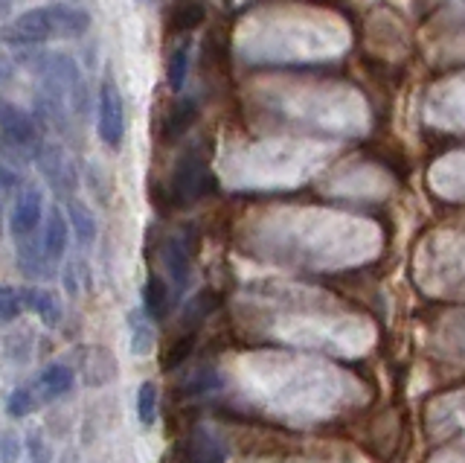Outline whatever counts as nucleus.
Listing matches in <instances>:
<instances>
[{"instance_id": "f257e3e1", "label": "nucleus", "mask_w": 465, "mask_h": 463, "mask_svg": "<svg viewBox=\"0 0 465 463\" xmlns=\"http://www.w3.org/2000/svg\"><path fill=\"white\" fill-rule=\"evenodd\" d=\"M91 30V15L79 6H41L29 9L24 15L6 24L4 41L9 47H33L47 45V41H64V38H82Z\"/></svg>"}, {"instance_id": "f03ea898", "label": "nucleus", "mask_w": 465, "mask_h": 463, "mask_svg": "<svg viewBox=\"0 0 465 463\" xmlns=\"http://www.w3.org/2000/svg\"><path fill=\"white\" fill-rule=\"evenodd\" d=\"M0 132H4V146L9 157H18L21 164L35 161L38 149L44 143L38 140V128L29 114H24L18 106L4 103L0 106Z\"/></svg>"}, {"instance_id": "7ed1b4c3", "label": "nucleus", "mask_w": 465, "mask_h": 463, "mask_svg": "<svg viewBox=\"0 0 465 463\" xmlns=\"http://www.w3.org/2000/svg\"><path fill=\"white\" fill-rule=\"evenodd\" d=\"M210 186V166L207 157L201 155V149H189L178 157L169 181V196L178 207H186L198 201Z\"/></svg>"}, {"instance_id": "20e7f679", "label": "nucleus", "mask_w": 465, "mask_h": 463, "mask_svg": "<svg viewBox=\"0 0 465 463\" xmlns=\"http://www.w3.org/2000/svg\"><path fill=\"white\" fill-rule=\"evenodd\" d=\"M99 137L105 146L120 149V143L125 137V108H123V94L116 88L114 79H105L99 88Z\"/></svg>"}, {"instance_id": "39448f33", "label": "nucleus", "mask_w": 465, "mask_h": 463, "mask_svg": "<svg viewBox=\"0 0 465 463\" xmlns=\"http://www.w3.org/2000/svg\"><path fill=\"white\" fill-rule=\"evenodd\" d=\"M44 219V196L35 184H21L18 196L12 201L9 210V234L18 239H29L35 237V230Z\"/></svg>"}, {"instance_id": "423d86ee", "label": "nucleus", "mask_w": 465, "mask_h": 463, "mask_svg": "<svg viewBox=\"0 0 465 463\" xmlns=\"http://www.w3.org/2000/svg\"><path fill=\"white\" fill-rule=\"evenodd\" d=\"M35 161L41 166V176L47 178V184L58 196H70L73 193V186H76V172H73L70 157L62 149L53 146V143H44V146L38 149Z\"/></svg>"}, {"instance_id": "0eeeda50", "label": "nucleus", "mask_w": 465, "mask_h": 463, "mask_svg": "<svg viewBox=\"0 0 465 463\" xmlns=\"http://www.w3.org/2000/svg\"><path fill=\"white\" fill-rule=\"evenodd\" d=\"M163 263L174 283V292H183L189 283V268H193V239H186V234L169 237L163 248Z\"/></svg>"}, {"instance_id": "6e6552de", "label": "nucleus", "mask_w": 465, "mask_h": 463, "mask_svg": "<svg viewBox=\"0 0 465 463\" xmlns=\"http://www.w3.org/2000/svg\"><path fill=\"white\" fill-rule=\"evenodd\" d=\"M67 239H70L67 219L62 216V210L53 207L47 213V225H44V234H41V245H44V257H47V263H58V259L64 257Z\"/></svg>"}, {"instance_id": "1a4fd4ad", "label": "nucleus", "mask_w": 465, "mask_h": 463, "mask_svg": "<svg viewBox=\"0 0 465 463\" xmlns=\"http://www.w3.org/2000/svg\"><path fill=\"white\" fill-rule=\"evenodd\" d=\"M195 117H198V103H195V99L193 96L178 99V103L169 108L166 120H163V140L166 143L181 140L189 132V126L195 123Z\"/></svg>"}, {"instance_id": "9d476101", "label": "nucleus", "mask_w": 465, "mask_h": 463, "mask_svg": "<svg viewBox=\"0 0 465 463\" xmlns=\"http://www.w3.org/2000/svg\"><path fill=\"white\" fill-rule=\"evenodd\" d=\"M21 303H24V309L35 312L41 317L44 327L55 329L62 324V307H58L55 295L44 292V288H21Z\"/></svg>"}, {"instance_id": "9b49d317", "label": "nucleus", "mask_w": 465, "mask_h": 463, "mask_svg": "<svg viewBox=\"0 0 465 463\" xmlns=\"http://www.w3.org/2000/svg\"><path fill=\"white\" fill-rule=\"evenodd\" d=\"M154 317L145 312V309H131L128 312V329H131V353L145 358L154 350V327H152Z\"/></svg>"}, {"instance_id": "f8f14e48", "label": "nucleus", "mask_w": 465, "mask_h": 463, "mask_svg": "<svg viewBox=\"0 0 465 463\" xmlns=\"http://www.w3.org/2000/svg\"><path fill=\"white\" fill-rule=\"evenodd\" d=\"M38 388H41V394H44V402H53L58 397H64L70 394V388H73V373L70 367L64 365H50L47 370H44L38 376Z\"/></svg>"}, {"instance_id": "ddd939ff", "label": "nucleus", "mask_w": 465, "mask_h": 463, "mask_svg": "<svg viewBox=\"0 0 465 463\" xmlns=\"http://www.w3.org/2000/svg\"><path fill=\"white\" fill-rule=\"evenodd\" d=\"M41 402H44V394H41L38 382L21 385V388H15L12 394L6 397V414L15 417V419H21L26 414H33Z\"/></svg>"}, {"instance_id": "4468645a", "label": "nucleus", "mask_w": 465, "mask_h": 463, "mask_svg": "<svg viewBox=\"0 0 465 463\" xmlns=\"http://www.w3.org/2000/svg\"><path fill=\"white\" fill-rule=\"evenodd\" d=\"M67 216H70V227H73V234H76L79 245H91L96 239V219H94V213L87 210L82 201H67Z\"/></svg>"}, {"instance_id": "2eb2a0df", "label": "nucleus", "mask_w": 465, "mask_h": 463, "mask_svg": "<svg viewBox=\"0 0 465 463\" xmlns=\"http://www.w3.org/2000/svg\"><path fill=\"white\" fill-rule=\"evenodd\" d=\"M189 463H224V446L213 431H198L193 440V452H189Z\"/></svg>"}, {"instance_id": "dca6fc26", "label": "nucleus", "mask_w": 465, "mask_h": 463, "mask_svg": "<svg viewBox=\"0 0 465 463\" xmlns=\"http://www.w3.org/2000/svg\"><path fill=\"white\" fill-rule=\"evenodd\" d=\"M143 309L149 312L154 321H160L166 312H169V288L160 277H152L145 280V288H143Z\"/></svg>"}, {"instance_id": "f3484780", "label": "nucleus", "mask_w": 465, "mask_h": 463, "mask_svg": "<svg viewBox=\"0 0 465 463\" xmlns=\"http://www.w3.org/2000/svg\"><path fill=\"white\" fill-rule=\"evenodd\" d=\"M203 18H207V12H203L201 4H181V6L172 9L169 30L172 33H189V30H195V26H201Z\"/></svg>"}, {"instance_id": "a211bd4d", "label": "nucleus", "mask_w": 465, "mask_h": 463, "mask_svg": "<svg viewBox=\"0 0 465 463\" xmlns=\"http://www.w3.org/2000/svg\"><path fill=\"white\" fill-rule=\"evenodd\" d=\"M157 419V388L154 382H143L137 388V423L143 428H152Z\"/></svg>"}, {"instance_id": "6ab92c4d", "label": "nucleus", "mask_w": 465, "mask_h": 463, "mask_svg": "<svg viewBox=\"0 0 465 463\" xmlns=\"http://www.w3.org/2000/svg\"><path fill=\"white\" fill-rule=\"evenodd\" d=\"M186 70H189V47L178 45L169 59V88L172 91H181L186 85Z\"/></svg>"}, {"instance_id": "aec40b11", "label": "nucleus", "mask_w": 465, "mask_h": 463, "mask_svg": "<svg viewBox=\"0 0 465 463\" xmlns=\"http://www.w3.org/2000/svg\"><path fill=\"white\" fill-rule=\"evenodd\" d=\"M193 347H195V329H189L186 336H181L178 341H174L172 347H169V353H166V370H174L178 365H183L186 361V356L193 353Z\"/></svg>"}, {"instance_id": "412c9836", "label": "nucleus", "mask_w": 465, "mask_h": 463, "mask_svg": "<svg viewBox=\"0 0 465 463\" xmlns=\"http://www.w3.org/2000/svg\"><path fill=\"white\" fill-rule=\"evenodd\" d=\"M18 312H24V303H21V292L12 286H4V292H0V321L4 324H12Z\"/></svg>"}, {"instance_id": "4be33fe9", "label": "nucleus", "mask_w": 465, "mask_h": 463, "mask_svg": "<svg viewBox=\"0 0 465 463\" xmlns=\"http://www.w3.org/2000/svg\"><path fill=\"white\" fill-rule=\"evenodd\" d=\"M21 452H24L21 440L12 431H4V438H0V458H4V463H15Z\"/></svg>"}, {"instance_id": "5701e85b", "label": "nucleus", "mask_w": 465, "mask_h": 463, "mask_svg": "<svg viewBox=\"0 0 465 463\" xmlns=\"http://www.w3.org/2000/svg\"><path fill=\"white\" fill-rule=\"evenodd\" d=\"M18 184H24V181L15 178L12 166H4V196H6V198H12V196H15V186H18Z\"/></svg>"}]
</instances>
